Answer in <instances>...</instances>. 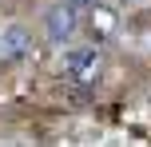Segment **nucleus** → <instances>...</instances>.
Listing matches in <instances>:
<instances>
[{"label":"nucleus","instance_id":"1","mask_svg":"<svg viewBox=\"0 0 151 147\" xmlns=\"http://www.w3.org/2000/svg\"><path fill=\"white\" fill-rule=\"evenodd\" d=\"M44 28H48V40H52V44L72 40V32H76V8H72V4H56V8H48Z\"/></svg>","mask_w":151,"mask_h":147},{"label":"nucleus","instance_id":"3","mask_svg":"<svg viewBox=\"0 0 151 147\" xmlns=\"http://www.w3.org/2000/svg\"><path fill=\"white\" fill-rule=\"evenodd\" d=\"M0 48H4V52H20V48H24V32L20 28H8V36L0 40Z\"/></svg>","mask_w":151,"mask_h":147},{"label":"nucleus","instance_id":"2","mask_svg":"<svg viewBox=\"0 0 151 147\" xmlns=\"http://www.w3.org/2000/svg\"><path fill=\"white\" fill-rule=\"evenodd\" d=\"M64 68H68V76H76V80H88V76H96L99 56H96V48H76L68 60H64Z\"/></svg>","mask_w":151,"mask_h":147}]
</instances>
